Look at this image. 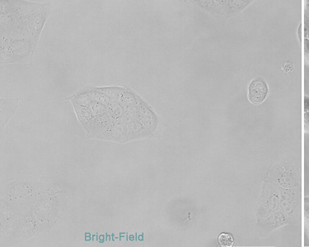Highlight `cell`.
Returning <instances> with one entry per match:
<instances>
[{
	"mask_svg": "<svg viewBox=\"0 0 309 247\" xmlns=\"http://www.w3.org/2000/svg\"><path fill=\"white\" fill-rule=\"evenodd\" d=\"M73 102L84 127L98 137L132 140L152 125V113L126 91L97 89L80 95Z\"/></svg>",
	"mask_w": 309,
	"mask_h": 247,
	"instance_id": "obj_1",
	"label": "cell"
},
{
	"mask_svg": "<svg viewBox=\"0 0 309 247\" xmlns=\"http://www.w3.org/2000/svg\"><path fill=\"white\" fill-rule=\"evenodd\" d=\"M268 92V85L266 80L262 77H255L248 87V100L254 105H260L264 102Z\"/></svg>",
	"mask_w": 309,
	"mask_h": 247,
	"instance_id": "obj_2",
	"label": "cell"
},
{
	"mask_svg": "<svg viewBox=\"0 0 309 247\" xmlns=\"http://www.w3.org/2000/svg\"><path fill=\"white\" fill-rule=\"evenodd\" d=\"M218 242L222 247H231L234 245V236L230 233L223 232L218 237Z\"/></svg>",
	"mask_w": 309,
	"mask_h": 247,
	"instance_id": "obj_3",
	"label": "cell"
},
{
	"mask_svg": "<svg viewBox=\"0 0 309 247\" xmlns=\"http://www.w3.org/2000/svg\"><path fill=\"white\" fill-rule=\"evenodd\" d=\"M304 121L305 129H309V112H305Z\"/></svg>",
	"mask_w": 309,
	"mask_h": 247,
	"instance_id": "obj_4",
	"label": "cell"
},
{
	"mask_svg": "<svg viewBox=\"0 0 309 247\" xmlns=\"http://www.w3.org/2000/svg\"><path fill=\"white\" fill-rule=\"evenodd\" d=\"M309 111V97L305 98V112Z\"/></svg>",
	"mask_w": 309,
	"mask_h": 247,
	"instance_id": "obj_5",
	"label": "cell"
},
{
	"mask_svg": "<svg viewBox=\"0 0 309 247\" xmlns=\"http://www.w3.org/2000/svg\"><path fill=\"white\" fill-rule=\"evenodd\" d=\"M87 235H88V236H90V234H87ZM88 240H89V238H88H88H86V241H88Z\"/></svg>",
	"mask_w": 309,
	"mask_h": 247,
	"instance_id": "obj_6",
	"label": "cell"
}]
</instances>
